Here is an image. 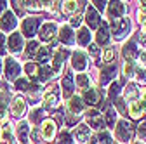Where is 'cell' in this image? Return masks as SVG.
I'll use <instances>...</instances> for the list:
<instances>
[{"mask_svg":"<svg viewBox=\"0 0 146 144\" xmlns=\"http://www.w3.org/2000/svg\"><path fill=\"white\" fill-rule=\"evenodd\" d=\"M137 135H139V139L146 141V120H141L139 127H137Z\"/></svg>","mask_w":146,"mask_h":144,"instance_id":"cell-46","label":"cell"},{"mask_svg":"<svg viewBox=\"0 0 146 144\" xmlns=\"http://www.w3.org/2000/svg\"><path fill=\"white\" fill-rule=\"evenodd\" d=\"M30 144H38L40 141H42V135H40V129H33L31 132H30Z\"/></svg>","mask_w":146,"mask_h":144,"instance_id":"cell-43","label":"cell"},{"mask_svg":"<svg viewBox=\"0 0 146 144\" xmlns=\"http://www.w3.org/2000/svg\"><path fill=\"white\" fill-rule=\"evenodd\" d=\"M115 77H117V64H115V63L106 64V66L101 69V85H108Z\"/></svg>","mask_w":146,"mask_h":144,"instance_id":"cell-15","label":"cell"},{"mask_svg":"<svg viewBox=\"0 0 146 144\" xmlns=\"http://www.w3.org/2000/svg\"><path fill=\"white\" fill-rule=\"evenodd\" d=\"M90 144H111V137H110V134H108V132L99 130V132L92 137Z\"/></svg>","mask_w":146,"mask_h":144,"instance_id":"cell-31","label":"cell"},{"mask_svg":"<svg viewBox=\"0 0 146 144\" xmlns=\"http://www.w3.org/2000/svg\"><path fill=\"white\" fill-rule=\"evenodd\" d=\"M40 26V17H26V19L21 23V35L23 37H28V38H33V35L36 33V30H38Z\"/></svg>","mask_w":146,"mask_h":144,"instance_id":"cell-3","label":"cell"},{"mask_svg":"<svg viewBox=\"0 0 146 144\" xmlns=\"http://www.w3.org/2000/svg\"><path fill=\"white\" fill-rule=\"evenodd\" d=\"M139 59H141L143 64H146V52H141V54H139Z\"/></svg>","mask_w":146,"mask_h":144,"instance_id":"cell-58","label":"cell"},{"mask_svg":"<svg viewBox=\"0 0 146 144\" xmlns=\"http://www.w3.org/2000/svg\"><path fill=\"white\" fill-rule=\"evenodd\" d=\"M120 90H122V83L113 80L111 83H110V89H108V99L111 102H117L120 99Z\"/></svg>","mask_w":146,"mask_h":144,"instance_id":"cell-25","label":"cell"},{"mask_svg":"<svg viewBox=\"0 0 146 144\" xmlns=\"http://www.w3.org/2000/svg\"><path fill=\"white\" fill-rule=\"evenodd\" d=\"M61 90H63V96L64 99H70L73 97V90H75V83H73V75L71 73H66L61 80Z\"/></svg>","mask_w":146,"mask_h":144,"instance_id":"cell-12","label":"cell"},{"mask_svg":"<svg viewBox=\"0 0 146 144\" xmlns=\"http://www.w3.org/2000/svg\"><path fill=\"white\" fill-rule=\"evenodd\" d=\"M132 134H134V129H132V125L127 122V120H120V122L117 123L115 137H117L120 142H131Z\"/></svg>","mask_w":146,"mask_h":144,"instance_id":"cell-2","label":"cell"},{"mask_svg":"<svg viewBox=\"0 0 146 144\" xmlns=\"http://www.w3.org/2000/svg\"><path fill=\"white\" fill-rule=\"evenodd\" d=\"M11 111H12V115L17 116V118L23 116L25 111H26V99L21 97V96L14 97V101H12V104H11Z\"/></svg>","mask_w":146,"mask_h":144,"instance_id":"cell-19","label":"cell"},{"mask_svg":"<svg viewBox=\"0 0 146 144\" xmlns=\"http://www.w3.org/2000/svg\"><path fill=\"white\" fill-rule=\"evenodd\" d=\"M7 9V2H0V14H4Z\"/></svg>","mask_w":146,"mask_h":144,"instance_id":"cell-57","label":"cell"},{"mask_svg":"<svg viewBox=\"0 0 146 144\" xmlns=\"http://www.w3.org/2000/svg\"><path fill=\"white\" fill-rule=\"evenodd\" d=\"M0 144H12V142H7V141H0Z\"/></svg>","mask_w":146,"mask_h":144,"instance_id":"cell-60","label":"cell"},{"mask_svg":"<svg viewBox=\"0 0 146 144\" xmlns=\"http://www.w3.org/2000/svg\"><path fill=\"white\" fill-rule=\"evenodd\" d=\"M38 42H35V40H30L28 44H26V56L28 57H35V54H36V50H38Z\"/></svg>","mask_w":146,"mask_h":144,"instance_id":"cell-36","label":"cell"},{"mask_svg":"<svg viewBox=\"0 0 146 144\" xmlns=\"http://www.w3.org/2000/svg\"><path fill=\"white\" fill-rule=\"evenodd\" d=\"M77 118H78L77 115H70V113H68V125H73V123L77 122Z\"/></svg>","mask_w":146,"mask_h":144,"instance_id":"cell-55","label":"cell"},{"mask_svg":"<svg viewBox=\"0 0 146 144\" xmlns=\"http://www.w3.org/2000/svg\"><path fill=\"white\" fill-rule=\"evenodd\" d=\"M141 102L146 106V89H143V90H141Z\"/></svg>","mask_w":146,"mask_h":144,"instance_id":"cell-56","label":"cell"},{"mask_svg":"<svg viewBox=\"0 0 146 144\" xmlns=\"http://www.w3.org/2000/svg\"><path fill=\"white\" fill-rule=\"evenodd\" d=\"M94 5V9H98V11H104L106 9V2H103V0H96V2H92Z\"/></svg>","mask_w":146,"mask_h":144,"instance_id":"cell-51","label":"cell"},{"mask_svg":"<svg viewBox=\"0 0 146 144\" xmlns=\"http://www.w3.org/2000/svg\"><path fill=\"white\" fill-rule=\"evenodd\" d=\"M52 75H54V71H52V68L47 66V64L40 66L38 71H36V78H38V82H47V80H50Z\"/></svg>","mask_w":146,"mask_h":144,"instance_id":"cell-30","label":"cell"},{"mask_svg":"<svg viewBox=\"0 0 146 144\" xmlns=\"http://www.w3.org/2000/svg\"><path fill=\"white\" fill-rule=\"evenodd\" d=\"M134 144H143V142H134Z\"/></svg>","mask_w":146,"mask_h":144,"instance_id":"cell-61","label":"cell"},{"mask_svg":"<svg viewBox=\"0 0 146 144\" xmlns=\"http://www.w3.org/2000/svg\"><path fill=\"white\" fill-rule=\"evenodd\" d=\"M25 71L28 73V77H30L31 80H36V71H38L36 63H28V64H25Z\"/></svg>","mask_w":146,"mask_h":144,"instance_id":"cell-38","label":"cell"},{"mask_svg":"<svg viewBox=\"0 0 146 144\" xmlns=\"http://www.w3.org/2000/svg\"><path fill=\"white\" fill-rule=\"evenodd\" d=\"M85 21H87V28H99V24L103 23L101 21V17H99V12L92 7V5H89L87 7V12H85Z\"/></svg>","mask_w":146,"mask_h":144,"instance_id":"cell-10","label":"cell"},{"mask_svg":"<svg viewBox=\"0 0 146 144\" xmlns=\"http://www.w3.org/2000/svg\"><path fill=\"white\" fill-rule=\"evenodd\" d=\"M122 56H123V59L127 63H132L134 61V57L137 56V44H136V40H129V42L123 45Z\"/></svg>","mask_w":146,"mask_h":144,"instance_id":"cell-14","label":"cell"},{"mask_svg":"<svg viewBox=\"0 0 146 144\" xmlns=\"http://www.w3.org/2000/svg\"><path fill=\"white\" fill-rule=\"evenodd\" d=\"M115 106H117V110H118L120 113H125V104H123V99H118V101L115 102Z\"/></svg>","mask_w":146,"mask_h":144,"instance_id":"cell-53","label":"cell"},{"mask_svg":"<svg viewBox=\"0 0 146 144\" xmlns=\"http://www.w3.org/2000/svg\"><path fill=\"white\" fill-rule=\"evenodd\" d=\"M58 33H59V40H61V44L71 45L73 42H75V33H73V30H71L70 26H61Z\"/></svg>","mask_w":146,"mask_h":144,"instance_id":"cell-23","label":"cell"},{"mask_svg":"<svg viewBox=\"0 0 146 144\" xmlns=\"http://www.w3.org/2000/svg\"><path fill=\"white\" fill-rule=\"evenodd\" d=\"M131 30V21L127 19V17H122V19H115L110 26V33L113 35L115 40H122L127 33Z\"/></svg>","mask_w":146,"mask_h":144,"instance_id":"cell-1","label":"cell"},{"mask_svg":"<svg viewBox=\"0 0 146 144\" xmlns=\"http://www.w3.org/2000/svg\"><path fill=\"white\" fill-rule=\"evenodd\" d=\"M35 59H36V63H40L42 66L50 59V49L47 47V45H40L38 47V50H36V54H35Z\"/></svg>","mask_w":146,"mask_h":144,"instance_id":"cell-27","label":"cell"},{"mask_svg":"<svg viewBox=\"0 0 146 144\" xmlns=\"http://www.w3.org/2000/svg\"><path fill=\"white\" fill-rule=\"evenodd\" d=\"M125 14V4L123 2H108V16L111 19H122Z\"/></svg>","mask_w":146,"mask_h":144,"instance_id":"cell-11","label":"cell"},{"mask_svg":"<svg viewBox=\"0 0 146 144\" xmlns=\"http://www.w3.org/2000/svg\"><path fill=\"white\" fill-rule=\"evenodd\" d=\"M7 111H9V108H7L5 101H2V99H0V122H4V120H5V116H7Z\"/></svg>","mask_w":146,"mask_h":144,"instance_id":"cell-48","label":"cell"},{"mask_svg":"<svg viewBox=\"0 0 146 144\" xmlns=\"http://www.w3.org/2000/svg\"><path fill=\"white\" fill-rule=\"evenodd\" d=\"M104 123H106V127L110 129H113L115 127V123H117V111L113 110V106H104Z\"/></svg>","mask_w":146,"mask_h":144,"instance_id":"cell-26","label":"cell"},{"mask_svg":"<svg viewBox=\"0 0 146 144\" xmlns=\"http://www.w3.org/2000/svg\"><path fill=\"white\" fill-rule=\"evenodd\" d=\"M25 11H42V2H21Z\"/></svg>","mask_w":146,"mask_h":144,"instance_id":"cell-40","label":"cell"},{"mask_svg":"<svg viewBox=\"0 0 146 144\" xmlns=\"http://www.w3.org/2000/svg\"><path fill=\"white\" fill-rule=\"evenodd\" d=\"M85 115H87V123H89L92 129L101 130V129L104 127V122L101 120V115H99V111H98V110H89Z\"/></svg>","mask_w":146,"mask_h":144,"instance_id":"cell-18","label":"cell"},{"mask_svg":"<svg viewBox=\"0 0 146 144\" xmlns=\"http://www.w3.org/2000/svg\"><path fill=\"white\" fill-rule=\"evenodd\" d=\"M134 78H136V83H146V69L134 68Z\"/></svg>","mask_w":146,"mask_h":144,"instance_id":"cell-37","label":"cell"},{"mask_svg":"<svg viewBox=\"0 0 146 144\" xmlns=\"http://www.w3.org/2000/svg\"><path fill=\"white\" fill-rule=\"evenodd\" d=\"M85 2H75V0H70V2H63V11L64 12H75V11H82Z\"/></svg>","mask_w":146,"mask_h":144,"instance_id":"cell-32","label":"cell"},{"mask_svg":"<svg viewBox=\"0 0 146 144\" xmlns=\"http://www.w3.org/2000/svg\"><path fill=\"white\" fill-rule=\"evenodd\" d=\"M30 127H28V122H19L17 123V139L21 142H30Z\"/></svg>","mask_w":146,"mask_h":144,"instance_id":"cell-28","label":"cell"},{"mask_svg":"<svg viewBox=\"0 0 146 144\" xmlns=\"http://www.w3.org/2000/svg\"><path fill=\"white\" fill-rule=\"evenodd\" d=\"M14 139V132H12V127L11 125H5L2 129V141H7V142H12Z\"/></svg>","mask_w":146,"mask_h":144,"instance_id":"cell-41","label":"cell"},{"mask_svg":"<svg viewBox=\"0 0 146 144\" xmlns=\"http://www.w3.org/2000/svg\"><path fill=\"white\" fill-rule=\"evenodd\" d=\"M123 71H125V77H131V75L134 73V64H132V63H125Z\"/></svg>","mask_w":146,"mask_h":144,"instance_id":"cell-50","label":"cell"},{"mask_svg":"<svg viewBox=\"0 0 146 144\" xmlns=\"http://www.w3.org/2000/svg\"><path fill=\"white\" fill-rule=\"evenodd\" d=\"M14 89H17V90H28L30 89V80L28 78H17L14 82Z\"/></svg>","mask_w":146,"mask_h":144,"instance_id":"cell-39","label":"cell"},{"mask_svg":"<svg viewBox=\"0 0 146 144\" xmlns=\"http://www.w3.org/2000/svg\"><path fill=\"white\" fill-rule=\"evenodd\" d=\"M19 73H21V66L17 64V61L12 59V57H7L5 59V77H7V80L16 82L19 78Z\"/></svg>","mask_w":146,"mask_h":144,"instance_id":"cell-7","label":"cell"},{"mask_svg":"<svg viewBox=\"0 0 146 144\" xmlns=\"http://www.w3.org/2000/svg\"><path fill=\"white\" fill-rule=\"evenodd\" d=\"M23 45H25V42H23V35H21L19 31H14L11 37H9V40H7L9 50L14 52V54H17V52L23 50Z\"/></svg>","mask_w":146,"mask_h":144,"instance_id":"cell-9","label":"cell"},{"mask_svg":"<svg viewBox=\"0 0 146 144\" xmlns=\"http://www.w3.org/2000/svg\"><path fill=\"white\" fill-rule=\"evenodd\" d=\"M66 108H68V113H70V115H77V116H80L78 113L84 111V101H82L80 97H70Z\"/></svg>","mask_w":146,"mask_h":144,"instance_id":"cell-22","label":"cell"},{"mask_svg":"<svg viewBox=\"0 0 146 144\" xmlns=\"http://www.w3.org/2000/svg\"><path fill=\"white\" fill-rule=\"evenodd\" d=\"M71 66H73V69H77L78 73H82V71L87 69L89 61H87V56H85L84 50H75L71 54Z\"/></svg>","mask_w":146,"mask_h":144,"instance_id":"cell-5","label":"cell"},{"mask_svg":"<svg viewBox=\"0 0 146 144\" xmlns=\"http://www.w3.org/2000/svg\"><path fill=\"white\" fill-rule=\"evenodd\" d=\"M45 116V111H44V108H33L31 113H30V122L31 123H38L42 122Z\"/></svg>","mask_w":146,"mask_h":144,"instance_id":"cell-33","label":"cell"},{"mask_svg":"<svg viewBox=\"0 0 146 144\" xmlns=\"http://www.w3.org/2000/svg\"><path fill=\"white\" fill-rule=\"evenodd\" d=\"M77 85H78V90H87V89L90 87V80H89V77L85 75V73H78V77H77Z\"/></svg>","mask_w":146,"mask_h":144,"instance_id":"cell-34","label":"cell"},{"mask_svg":"<svg viewBox=\"0 0 146 144\" xmlns=\"http://www.w3.org/2000/svg\"><path fill=\"white\" fill-rule=\"evenodd\" d=\"M90 38H92V35H90V31H89V28H87V26H82V28H78V33H77L78 45H89Z\"/></svg>","mask_w":146,"mask_h":144,"instance_id":"cell-29","label":"cell"},{"mask_svg":"<svg viewBox=\"0 0 146 144\" xmlns=\"http://www.w3.org/2000/svg\"><path fill=\"white\" fill-rule=\"evenodd\" d=\"M73 135H75V139L80 142V144H85L89 139H90V129L89 125H77L75 130H73Z\"/></svg>","mask_w":146,"mask_h":144,"instance_id":"cell-20","label":"cell"},{"mask_svg":"<svg viewBox=\"0 0 146 144\" xmlns=\"http://www.w3.org/2000/svg\"><path fill=\"white\" fill-rule=\"evenodd\" d=\"M137 94H139V90H137V87L134 85V83H131L129 87H127V90H125V96H123V101H136V97H137Z\"/></svg>","mask_w":146,"mask_h":144,"instance_id":"cell-35","label":"cell"},{"mask_svg":"<svg viewBox=\"0 0 146 144\" xmlns=\"http://www.w3.org/2000/svg\"><path fill=\"white\" fill-rule=\"evenodd\" d=\"M82 23V16L80 14H73L71 19H70V28H78Z\"/></svg>","mask_w":146,"mask_h":144,"instance_id":"cell-47","label":"cell"},{"mask_svg":"<svg viewBox=\"0 0 146 144\" xmlns=\"http://www.w3.org/2000/svg\"><path fill=\"white\" fill-rule=\"evenodd\" d=\"M113 57H115V50L110 47L108 50H104V54H103V61L106 63V64H111L113 63Z\"/></svg>","mask_w":146,"mask_h":144,"instance_id":"cell-45","label":"cell"},{"mask_svg":"<svg viewBox=\"0 0 146 144\" xmlns=\"http://www.w3.org/2000/svg\"><path fill=\"white\" fill-rule=\"evenodd\" d=\"M58 144H73L71 134H70V132H66V130H63V132L59 134V137H58Z\"/></svg>","mask_w":146,"mask_h":144,"instance_id":"cell-42","label":"cell"},{"mask_svg":"<svg viewBox=\"0 0 146 144\" xmlns=\"http://www.w3.org/2000/svg\"><path fill=\"white\" fill-rule=\"evenodd\" d=\"M56 129L58 125L54 120H44L42 122V127H40V135L44 141H52L54 135H56Z\"/></svg>","mask_w":146,"mask_h":144,"instance_id":"cell-8","label":"cell"},{"mask_svg":"<svg viewBox=\"0 0 146 144\" xmlns=\"http://www.w3.org/2000/svg\"><path fill=\"white\" fill-rule=\"evenodd\" d=\"M143 33L146 35V23H143Z\"/></svg>","mask_w":146,"mask_h":144,"instance_id":"cell-59","label":"cell"},{"mask_svg":"<svg viewBox=\"0 0 146 144\" xmlns=\"http://www.w3.org/2000/svg\"><path fill=\"white\" fill-rule=\"evenodd\" d=\"M82 101L87 102V104H90V106H96V104H99L103 99H101V94H99V90H98L96 87H89L87 90L84 92Z\"/></svg>","mask_w":146,"mask_h":144,"instance_id":"cell-13","label":"cell"},{"mask_svg":"<svg viewBox=\"0 0 146 144\" xmlns=\"http://www.w3.org/2000/svg\"><path fill=\"white\" fill-rule=\"evenodd\" d=\"M89 54H90V56H92V57L99 63V56H101V49H99V45H96V44L89 45Z\"/></svg>","mask_w":146,"mask_h":144,"instance_id":"cell-44","label":"cell"},{"mask_svg":"<svg viewBox=\"0 0 146 144\" xmlns=\"http://www.w3.org/2000/svg\"><path fill=\"white\" fill-rule=\"evenodd\" d=\"M110 35H111V33H110V24L101 23L99 28H98V33H96V42L99 45H106L110 42Z\"/></svg>","mask_w":146,"mask_h":144,"instance_id":"cell-21","label":"cell"},{"mask_svg":"<svg viewBox=\"0 0 146 144\" xmlns=\"http://www.w3.org/2000/svg\"><path fill=\"white\" fill-rule=\"evenodd\" d=\"M11 4H12V7L16 9V12H17V14H23V12H25V9H23L21 2H16V0H14V2H11Z\"/></svg>","mask_w":146,"mask_h":144,"instance_id":"cell-52","label":"cell"},{"mask_svg":"<svg viewBox=\"0 0 146 144\" xmlns=\"http://www.w3.org/2000/svg\"><path fill=\"white\" fill-rule=\"evenodd\" d=\"M137 17H139V21L141 23H146V9H139V12H137Z\"/></svg>","mask_w":146,"mask_h":144,"instance_id":"cell-54","label":"cell"},{"mask_svg":"<svg viewBox=\"0 0 146 144\" xmlns=\"http://www.w3.org/2000/svg\"><path fill=\"white\" fill-rule=\"evenodd\" d=\"M5 45H7V38H5V35H4V33H0V56H4V54L7 52Z\"/></svg>","mask_w":146,"mask_h":144,"instance_id":"cell-49","label":"cell"},{"mask_svg":"<svg viewBox=\"0 0 146 144\" xmlns=\"http://www.w3.org/2000/svg\"><path fill=\"white\" fill-rule=\"evenodd\" d=\"M59 89L58 85H50V89L44 94V110H52L59 104Z\"/></svg>","mask_w":146,"mask_h":144,"instance_id":"cell-4","label":"cell"},{"mask_svg":"<svg viewBox=\"0 0 146 144\" xmlns=\"http://www.w3.org/2000/svg\"><path fill=\"white\" fill-rule=\"evenodd\" d=\"M17 24V19H16V16L11 12V11H5L2 14V19H0V28H2L4 31H11L14 30Z\"/></svg>","mask_w":146,"mask_h":144,"instance_id":"cell-16","label":"cell"},{"mask_svg":"<svg viewBox=\"0 0 146 144\" xmlns=\"http://www.w3.org/2000/svg\"><path fill=\"white\" fill-rule=\"evenodd\" d=\"M146 111V106L141 102V101H132L131 102V106H129V113H131V116L134 118V120H137V118H141L143 116V113Z\"/></svg>","mask_w":146,"mask_h":144,"instance_id":"cell-24","label":"cell"},{"mask_svg":"<svg viewBox=\"0 0 146 144\" xmlns=\"http://www.w3.org/2000/svg\"><path fill=\"white\" fill-rule=\"evenodd\" d=\"M66 56H68L66 49H58L56 52H54V56H52V71H61L63 69Z\"/></svg>","mask_w":146,"mask_h":144,"instance_id":"cell-17","label":"cell"},{"mask_svg":"<svg viewBox=\"0 0 146 144\" xmlns=\"http://www.w3.org/2000/svg\"><path fill=\"white\" fill-rule=\"evenodd\" d=\"M56 33H58V26L54 23H44L42 28L38 30V37L42 42H52L54 38H56Z\"/></svg>","mask_w":146,"mask_h":144,"instance_id":"cell-6","label":"cell"}]
</instances>
